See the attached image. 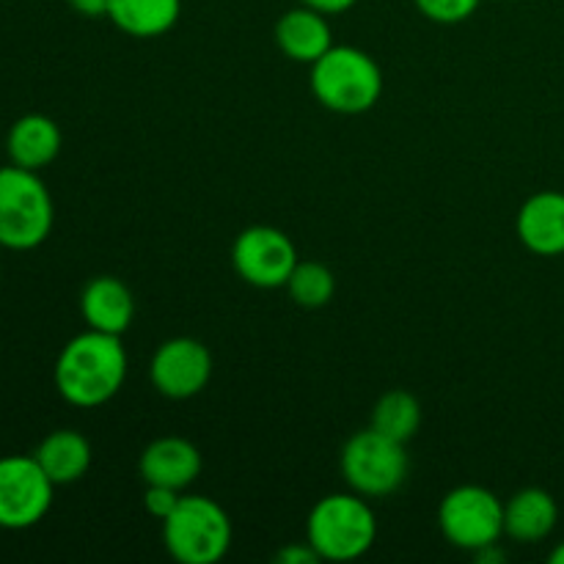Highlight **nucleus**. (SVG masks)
<instances>
[{
	"label": "nucleus",
	"mask_w": 564,
	"mask_h": 564,
	"mask_svg": "<svg viewBox=\"0 0 564 564\" xmlns=\"http://www.w3.org/2000/svg\"><path fill=\"white\" fill-rule=\"evenodd\" d=\"M0 281H3V268H0Z\"/></svg>",
	"instance_id": "obj_27"
},
{
	"label": "nucleus",
	"mask_w": 564,
	"mask_h": 564,
	"mask_svg": "<svg viewBox=\"0 0 564 564\" xmlns=\"http://www.w3.org/2000/svg\"><path fill=\"white\" fill-rule=\"evenodd\" d=\"M419 424H422V405L416 397L402 389L386 391L372 411V430L400 444H408L419 433Z\"/></svg>",
	"instance_id": "obj_19"
},
{
	"label": "nucleus",
	"mask_w": 564,
	"mask_h": 564,
	"mask_svg": "<svg viewBox=\"0 0 564 564\" xmlns=\"http://www.w3.org/2000/svg\"><path fill=\"white\" fill-rule=\"evenodd\" d=\"M301 3L308 6V9L319 11V14L330 17V14H341V11H350L358 0H301Z\"/></svg>",
	"instance_id": "obj_24"
},
{
	"label": "nucleus",
	"mask_w": 564,
	"mask_h": 564,
	"mask_svg": "<svg viewBox=\"0 0 564 564\" xmlns=\"http://www.w3.org/2000/svg\"><path fill=\"white\" fill-rule=\"evenodd\" d=\"M438 527L455 549L477 554L505 534V505L482 485H460L441 501Z\"/></svg>",
	"instance_id": "obj_7"
},
{
	"label": "nucleus",
	"mask_w": 564,
	"mask_h": 564,
	"mask_svg": "<svg viewBox=\"0 0 564 564\" xmlns=\"http://www.w3.org/2000/svg\"><path fill=\"white\" fill-rule=\"evenodd\" d=\"M275 562H281V564H317L323 560H319V554L312 549V543L306 540V543H292V545H286V549H281L279 554H275Z\"/></svg>",
	"instance_id": "obj_23"
},
{
	"label": "nucleus",
	"mask_w": 564,
	"mask_h": 564,
	"mask_svg": "<svg viewBox=\"0 0 564 564\" xmlns=\"http://www.w3.org/2000/svg\"><path fill=\"white\" fill-rule=\"evenodd\" d=\"M286 290L301 308H323L334 297L336 279L325 264L297 262L286 281Z\"/></svg>",
	"instance_id": "obj_20"
},
{
	"label": "nucleus",
	"mask_w": 564,
	"mask_h": 564,
	"mask_svg": "<svg viewBox=\"0 0 564 564\" xmlns=\"http://www.w3.org/2000/svg\"><path fill=\"white\" fill-rule=\"evenodd\" d=\"M297 262L301 259H297L295 242L273 226H251L240 231L231 246V264L237 275L257 290L286 286Z\"/></svg>",
	"instance_id": "obj_9"
},
{
	"label": "nucleus",
	"mask_w": 564,
	"mask_h": 564,
	"mask_svg": "<svg viewBox=\"0 0 564 564\" xmlns=\"http://www.w3.org/2000/svg\"><path fill=\"white\" fill-rule=\"evenodd\" d=\"M138 468H141L147 485H163V488H174L182 494L202 474V452L187 438L165 435L143 449Z\"/></svg>",
	"instance_id": "obj_12"
},
{
	"label": "nucleus",
	"mask_w": 564,
	"mask_h": 564,
	"mask_svg": "<svg viewBox=\"0 0 564 564\" xmlns=\"http://www.w3.org/2000/svg\"><path fill=\"white\" fill-rule=\"evenodd\" d=\"M149 378L169 400H191L207 389L213 378V356L198 339L174 336L154 350Z\"/></svg>",
	"instance_id": "obj_10"
},
{
	"label": "nucleus",
	"mask_w": 564,
	"mask_h": 564,
	"mask_svg": "<svg viewBox=\"0 0 564 564\" xmlns=\"http://www.w3.org/2000/svg\"><path fill=\"white\" fill-rule=\"evenodd\" d=\"M6 152H9L11 163L20 165V169H44L61 152L58 124L44 113L20 116L6 135Z\"/></svg>",
	"instance_id": "obj_15"
},
{
	"label": "nucleus",
	"mask_w": 564,
	"mask_h": 564,
	"mask_svg": "<svg viewBox=\"0 0 564 564\" xmlns=\"http://www.w3.org/2000/svg\"><path fill=\"white\" fill-rule=\"evenodd\" d=\"M275 44L286 58L297 64H314L319 55L334 47V31L328 17L301 3L275 22Z\"/></svg>",
	"instance_id": "obj_14"
},
{
	"label": "nucleus",
	"mask_w": 564,
	"mask_h": 564,
	"mask_svg": "<svg viewBox=\"0 0 564 564\" xmlns=\"http://www.w3.org/2000/svg\"><path fill=\"white\" fill-rule=\"evenodd\" d=\"M33 457L58 488V485H72L86 477L91 466V444L77 430H55L36 446Z\"/></svg>",
	"instance_id": "obj_17"
},
{
	"label": "nucleus",
	"mask_w": 564,
	"mask_h": 564,
	"mask_svg": "<svg viewBox=\"0 0 564 564\" xmlns=\"http://www.w3.org/2000/svg\"><path fill=\"white\" fill-rule=\"evenodd\" d=\"M180 490L163 488V485H147V494H143V507L152 518H158L160 523L174 512V507L180 505Z\"/></svg>",
	"instance_id": "obj_22"
},
{
	"label": "nucleus",
	"mask_w": 564,
	"mask_h": 564,
	"mask_svg": "<svg viewBox=\"0 0 564 564\" xmlns=\"http://www.w3.org/2000/svg\"><path fill=\"white\" fill-rule=\"evenodd\" d=\"M339 466L352 494L364 499H380L400 490L405 482L408 452L405 444L369 427L347 441Z\"/></svg>",
	"instance_id": "obj_6"
},
{
	"label": "nucleus",
	"mask_w": 564,
	"mask_h": 564,
	"mask_svg": "<svg viewBox=\"0 0 564 564\" xmlns=\"http://www.w3.org/2000/svg\"><path fill=\"white\" fill-rule=\"evenodd\" d=\"M80 314L88 328L121 336L135 317V297L116 275H97L83 290Z\"/></svg>",
	"instance_id": "obj_13"
},
{
	"label": "nucleus",
	"mask_w": 564,
	"mask_h": 564,
	"mask_svg": "<svg viewBox=\"0 0 564 564\" xmlns=\"http://www.w3.org/2000/svg\"><path fill=\"white\" fill-rule=\"evenodd\" d=\"M53 220V196L36 171L14 163L0 169V246L33 251L50 237Z\"/></svg>",
	"instance_id": "obj_4"
},
{
	"label": "nucleus",
	"mask_w": 564,
	"mask_h": 564,
	"mask_svg": "<svg viewBox=\"0 0 564 564\" xmlns=\"http://www.w3.org/2000/svg\"><path fill=\"white\" fill-rule=\"evenodd\" d=\"M182 14V0H110L108 17L119 31L135 39L169 33Z\"/></svg>",
	"instance_id": "obj_18"
},
{
	"label": "nucleus",
	"mask_w": 564,
	"mask_h": 564,
	"mask_svg": "<svg viewBox=\"0 0 564 564\" xmlns=\"http://www.w3.org/2000/svg\"><path fill=\"white\" fill-rule=\"evenodd\" d=\"M378 538V518L364 496L330 494L312 507L306 521V540L319 560H361Z\"/></svg>",
	"instance_id": "obj_3"
},
{
	"label": "nucleus",
	"mask_w": 564,
	"mask_h": 564,
	"mask_svg": "<svg viewBox=\"0 0 564 564\" xmlns=\"http://www.w3.org/2000/svg\"><path fill=\"white\" fill-rule=\"evenodd\" d=\"M127 378V350L121 336L83 330L64 345L53 380L58 394L75 408H99L113 400Z\"/></svg>",
	"instance_id": "obj_1"
},
{
	"label": "nucleus",
	"mask_w": 564,
	"mask_h": 564,
	"mask_svg": "<svg viewBox=\"0 0 564 564\" xmlns=\"http://www.w3.org/2000/svg\"><path fill=\"white\" fill-rule=\"evenodd\" d=\"M551 562H554V564H564V543L556 545L554 554H551Z\"/></svg>",
	"instance_id": "obj_26"
},
{
	"label": "nucleus",
	"mask_w": 564,
	"mask_h": 564,
	"mask_svg": "<svg viewBox=\"0 0 564 564\" xmlns=\"http://www.w3.org/2000/svg\"><path fill=\"white\" fill-rule=\"evenodd\" d=\"M413 3L427 20L438 22V25H457V22L468 20L482 0H413Z\"/></svg>",
	"instance_id": "obj_21"
},
{
	"label": "nucleus",
	"mask_w": 564,
	"mask_h": 564,
	"mask_svg": "<svg viewBox=\"0 0 564 564\" xmlns=\"http://www.w3.org/2000/svg\"><path fill=\"white\" fill-rule=\"evenodd\" d=\"M163 543L180 564H215L231 549V521L218 501L182 496L163 521Z\"/></svg>",
	"instance_id": "obj_5"
},
{
	"label": "nucleus",
	"mask_w": 564,
	"mask_h": 564,
	"mask_svg": "<svg viewBox=\"0 0 564 564\" xmlns=\"http://www.w3.org/2000/svg\"><path fill=\"white\" fill-rule=\"evenodd\" d=\"M53 479L33 455L0 457V529L36 527L53 507Z\"/></svg>",
	"instance_id": "obj_8"
},
{
	"label": "nucleus",
	"mask_w": 564,
	"mask_h": 564,
	"mask_svg": "<svg viewBox=\"0 0 564 564\" xmlns=\"http://www.w3.org/2000/svg\"><path fill=\"white\" fill-rule=\"evenodd\" d=\"M312 91L334 113H367L383 94V72L364 50L334 44L312 64Z\"/></svg>",
	"instance_id": "obj_2"
},
{
	"label": "nucleus",
	"mask_w": 564,
	"mask_h": 564,
	"mask_svg": "<svg viewBox=\"0 0 564 564\" xmlns=\"http://www.w3.org/2000/svg\"><path fill=\"white\" fill-rule=\"evenodd\" d=\"M518 240L538 257L564 253V193L540 191L527 198L516 220Z\"/></svg>",
	"instance_id": "obj_11"
},
{
	"label": "nucleus",
	"mask_w": 564,
	"mask_h": 564,
	"mask_svg": "<svg viewBox=\"0 0 564 564\" xmlns=\"http://www.w3.org/2000/svg\"><path fill=\"white\" fill-rule=\"evenodd\" d=\"M69 6L77 11V14L97 20V17H108L110 0H69Z\"/></svg>",
	"instance_id": "obj_25"
},
{
	"label": "nucleus",
	"mask_w": 564,
	"mask_h": 564,
	"mask_svg": "<svg viewBox=\"0 0 564 564\" xmlns=\"http://www.w3.org/2000/svg\"><path fill=\"white\" fill-rule=\"evenodd\" d=\"M560 507L554 496L540 488L518 490L505 505V534L516 543H540L554 532Z\"/></svg>",
	"instance_id": "obj_16"
}]
</instances>
